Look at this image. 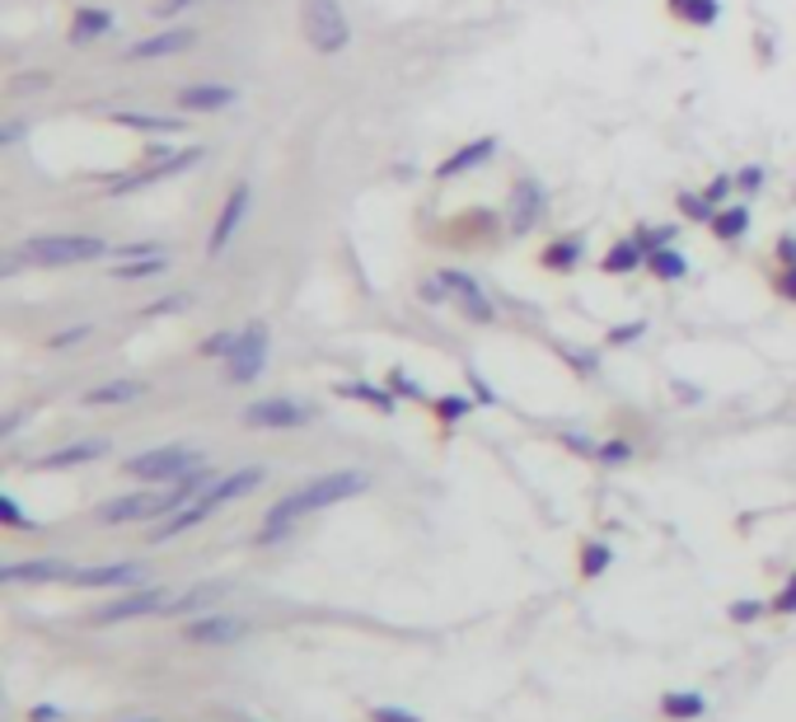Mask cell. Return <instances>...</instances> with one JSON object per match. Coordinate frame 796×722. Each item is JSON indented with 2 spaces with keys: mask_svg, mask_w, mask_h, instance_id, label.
<instances>
[{
  "mask_svg": "<svg viewBox=\"0 0 796 722\" xmlns=\"http://www.w3.org/2000/svg\"><path fill=\"white\" fill-rule=\"evenodd\" d=\"M370 488V474L361 469H333V474H318V479L310 484H300L295 492H287L268 516H262V531H258V544H277V540H287L291 535V525L300 516H310V512H324V507H338L347 498H361V492Z\"/></svg>",
  "mask_w": 796,
  "mask_h": 722,
  "instance_id": "1",
  "label": "cell"
},
{
  "mask_svg": "<svg viewBox=\"0 0 796 722\" xmlns=\"http://www.w3.org/2000/svg\"><path fill=\"white\" fill-rule=\"evenodd\" d=\"M109 254V244L99 235H38V240H24L14 258H5V277L20 273L24 263H38V268H70V263H94Z\"/></svg>",
  "mask_w": 796,
  "mask_h": 722,
  "instance_id": "2",
  "label": "cell"
},
{
  "mask_svg": "<svg viewBox=\"0 0 796 722\" xmlns=\"http://www.w3.org/2000/svg\"><path fill=\"white\" fill-rule=\"evenodd\" d=\"M300 24H305V38L318 57H338V52L351 43V24H347L343 0H305Z\"/></svg>",
  "mask_w": 796,
  "mask_h": 722,
  "instance_id": "3",
  "label": "cell"
},
{
  "mask_svg": "<svg viewBox=\"0 0 796 722\" xmlns=\"http://www.w3.org/2000/svg\"><path fill=\"white\" fill-rule=\"evenodd\" d=\"M198 465H202V451H192V446H155V451L132 455L122 469L141 484H179L183 474L198 469Z\"/></svg>",
  "mask_w": 796,
  "mask_h": 722,
  "instance_id": "4",
  "label": "cell"
},
{
  "mask_svg": "<svg viewBox=\"0 0 796 722\" xmlns=\"http://www.w3.org/2000/svg\"><path fill=\"white\" fill-rule=\"evenodd\" d=\"M268 343H272L268 324L239 329V343H235V352L225 357V380H229V385H249V380H258L262 366H268Z\"/></svg>",
  "mask_w": 796,
  "mask_h": 722,
  "instance_id": "5",
  "label": "cell"
},
{
  "mask_svg": "<svg viewBox=\"0 0 796 722\" xmlns=\"http://www.w3.org/2000/svg\"><path fill=\"white\" fill-rule=\"evenodd\" d=\"M173 601L169 596V587H159V582H150V587H136V591H127V596H117V601H109L99 614H94V624H122V620H150V614H165V606Z\"/></svg>",
  "mask_w": 796,
  "mask_h": 722,
  "instance_id": "6",
  "label": "cell"
},
{
  "mask_svg": "<svg viewBox=\"0 0 796 722\" xmlns=\"http://www.w3.org/2000/svg\"><path fill=\"white\" fill-rule=\"evenodd\" d=\"M202 160V146H188V151H173V155H165V160H146L136 174H122V179H113L109 184V192H136V188H150V184H159V179H169V174H183V169H192Z\"/></svg>",
  "mask_w": 796,
  "mask_h": 722,
  "instance_id": "7",
  "label": "cell"
},
{
  "mask_svg": "<svg viewBox=\"0 0 796 722\" xmlns=\"http://www.w3.org/2000/svg\"><path fill=\"white\" fill-rule=\"evenodd\" d=\"M249 202H254V188L249 184H235L229 188V198H225V207H221V216H216V225H211V240H206V254L211 258H221L225 254V244L235 240V231H239V221L249 216Z\"/></svg>",
  "mask_w": 796,
  "mask_h": 722,
  "instance_id": "8",
  "label": "cell"
},
{
  "mask_svg": "<svg viewBox=\"0 0 796 722\" xmlns=\"http://www.w3.org/2000/svg\"><path fill=\"white\" fill-rule=\"evenodd\" d=\"M183 638L198 647H229L249 638V620H239V614H202V620H192L183 629Z\"/></svg>",
  "mask_w": 796,
  "mask_h": 722,
  "instance_id": "9",
  "label": "cell"
},
{
  "mask_svg": "<svg viewBox=\"0 0 796 722\" xmlns=\"http://www.w3.org/2000/svg\"><path fill=\"white\" fill-rule=\"evenodd\" d=\"M310 418H314V409H305V403H295V399H258L244 409V422H249V427H277V432L305 427Z\"/></svg>",
  "mask_w": 796,
  "mask_h": 722,
  "instance_id": "10",
  "label": "cell"
},
{
  "mask_svg": "<svg viewBox=\"0 0 796 722\" xmlns=\"http://www.w3.org/2000/svg\"><path fill=\"white\" fill-rule=\"evenodd\" d=\"M192 43H198V29H159V33H146L141 43L127 47V62H155V57H179V52H188Z\"/></svg>",
  "mask_w": 796,
  "mask_h": 722,
  "instance_id": "11",
  "label": "cell"
},
{
  "mask_svg": "<svg viewBox=\"0 0 796 722\" xmlns=\"http://www.w3.org/2000/svg\"><path fill=\"white\" fill-rule=\"evenodd\" d=\"M159 498L165 492H132V498H113L99 507V525H132V521H159Z\"/></svg>",
  "mask_w": 796,
  "mask_h": 722,
  "instance_id": "12",
  "label": "cell"
},
{
  "mask_svg": "<svg viewBox=\"0 0 796 722\" xmlns=\"http://www.w3.org/2000/svg\"><path fill=\"white\" fill-rule=\"evenodd\" d=\"M543 211H548V192L535 179H520L516 188H511V231L516 235L535 231V225L543 221Z\"/></svg>",
  "mask_w": 796,
  "mask_h": 722,
  "instance_id": "13",
  "label": "cell"
},
{
  "mask_svg": "<svg viewBox=\"0 0 796 722\" xmlns=\"http://www.w3.org/2000/svg\"><path fill=\"white\" fill-rule=\"evenodd\" d=\"M492 155H497V136H473V141H464L455 155H446V160L436 165V179H459V174H469V169H478V165H487Z\"/></svg>",
  "mask_w": 796,
  "mask_h": 722,
  "instance_id": "14",
  "label": "cell"
},
{
  "mask_svg": "<svg viewBox=\"0 0 796 722\" xmlns=\"http://www.w3.org/2000/svg\"><path fill=\"white\" fill-rule=\"evenodd\" d=\"M262 479H268V469H258V465H249V469H235V474H225V479H216L206 492H202V502L216 512V507H225V502H235V498H249L254 488H262Z\"/></svg>",
  "mask_w": 796,
  "mask_h": 722,
  "instance_id": "15",
  "label": "cell"
},
{
  "mask_svg": "<svg viewBox=\"0 0 796 722\" xmlns=\"http://www.w3.org/2000/svg\"><path fill=\"white\" fill-rule=\"evenodd\" d=\"M70 582L76 587H141L146 582V568L141 563H103V568H76Z\"/></svg>",
  "mask_w": 796,
  "mask_h": 722,
  "instance_id": "16",
  "label": "cell"
},
{
  "mask_svg": "<svg viewBox=\"0 0 796 722\" xmlns=\"http://www.w3.org/2000/svg\"><path fill=\"white\" fill-rule=\"evenodd\" d=\"M76 568L61 558H33V563H10L0 568V582H70Z\"/></svg>",
  "mask_w": 796,
  "mask_h": 722,
  "instance_id": "17",
  "label": "cell"
},
{
  "mask_svg": "<svg viewBox=\"0 0 796 722\" xmlns=\"http://www.w3.org/2000/svg\"><path fill=\"white\" fill-rule=\"evenodd\" d=\"M235 99H239L235 85H188V90H179V109H188V113H221Z\"/></svg>",
  "mask_w": 796,
  "mask_h": 722,
  "instance_id": "18",
  "label": "cell"
},
{
  "mask_svg": "<svg viewBox=\"0 0 796 722\" xmlns=\"http://www.w3.org/2000/svg\"><path fill=\"white\" fill-rule=\"evenodd\" d=\"M117 127H132V132H146V136H179L183 132V118H169V113H132V109H122V113H109Z\"/></svg>",
  "mask_w": 796,
  "mask_h": 722,
  "instance_id": "19",
  "label": "cell"
},
{
  "mask_svg": "<svg viewBox=\"0 0 796 722\" xmlns=\"http://www.w3.org/2000/svg\"><path fill=\"white\" fill-rule=\"evenodd\" d=\"M141 395H146V385L141 380H109V385H94L80 403L85 409H117V403H136Z\"/></svg>",
  "mask_w": 796,
  "mask_h": 722,
  "instance_id": "20",
  "label": "cell"
},
{
  "mask_svg": "<svg viewBox=\"0 0 796 722\" xmlns=\"http://www.w3.org/2000/svg\"><path fill=\"white\" fill-rule=\"evenodd\" d=\"M99 455H109V442H76V446H61L38 460V469H70V465H90Z\"/></svg>",
  "mask_w": 796,
  "mask_h": 722,
  "instance_id": "21",
  "label": "cell"
},
{
  "mask_svg": "<svg viewBox=\"0 0 796 722\" xmlns=\"http://www.w3.org/2000/svg\"><path fill=\"white\" fill-rule=\"evenodd\" d=\"M103 33H113V14L109 10H76V20H70V43H94V38H103Z\"/></svg>",
  "mask_w": 796,
  "mask_h": 722,
  "instance_id": "22",
  "label": "cell"
},
{
  "mask_svg": "<svg viewBox=\"0 0 796 722\" xmlns=\"http://www.w3.org/2000/svg\"><path fill=\"white\" fill-rule=\"evenodd\" d=\"M229 587L225 582H206V587H192V591H183V596H173V601L165 606V614H198L202 606H211V601H221Z\"/></svg>",
  "mask_w": 796,
  "mask_h": 722,
  "instance_id": "23",
  "label": "cell"
},
{
  "mask_svg": "<svg viewBox=\"0 0 796 722\" xmlns=\"http://www.w3.org/2000/svg\"><path fill=\"white\" fill-rule=\"evenodd\" d=\"M581 249H586V244H581L576 235H568V240H553V244H548V249H543V258H539V263H543L548 273H572L576 263H581Z\"/></svg>",
  "mask_w": 796,
  "mask_h": 722,
  "instance_id": "24",
  "label": "cell"
},
{
  "mask_svg": "<svg viewBox=\"0 0 796 722\" xmlns=\"http://www.w3.org/2000/svg\"><path fill=\"white\" fill-rule=\"evenodd\" d=\"M713 235L721 244H736L740 235H750V207H721L713 216Z\"/></svg>",
  "mask_w": 796,
  "mask_h": 722,
  "instance_id": "25",
  "label": "cell"
},
{
  "mask_svg": "<svg viewBox=\"0 0 796 722\" xmlns=\"http://www.w3.org/2000/svg\"><path fill=\"white\" fill-rule=\"evenodd\" d=\"M647 273L657 277V281H680L688 273V263H684V254L675 249V244H665V249H651L647 254Z\"/></svg>",
  "mask_w": 796,
  "mask_h": 722,
  "instance_id": "26",
  "label": "cell"
},
{
  "mask_svg": "<svg viewBox=\"0 0 796 722\" xmlns=\"http://www.w3.org/2000/svg\"><path fill=\"white\" fill-rule=\"evenodd\" d=\"M661 713H665V718H680V722H694V718H703V713H707V699H703L698 690L665 695V699H661Z\"/></svg>",
  "mask_w": 796,
  "mask_h": 722,
  "instance_id": "27",
  "label": "cell"
},
{
  "mask_svg": "<svg viewBox=\"0 0 796 722\" xmlns=\"http://www.w3.org/2000/svg\"><path fill=\"white\" fill-rule=\"evenodd\" d=\"M599 268H605V273H632V268H647V254H642V244H637V240H618Z\"/></svg>",
  "mask_w": 796,
  "mask_h": 722,
  "instance_id": "28",
  "label": "cell"
},
{
  "mask_svg": "<svg viewBox=\"0 0 796 722\" xmlns=\"http://www.w3.org/2000/svg\"><path fill=\"white\" fill-rule=\"evenodd\" d=\"M675 14L684 24H694V29H713L721 20V0H684Z\"/></svg>",
  "mask_w": 796,
  "mask_h": 722,
  "instance_id": "29",
  "label": "cell"
},
{
  "mask_svg": "<svg viewBox=\"0 0 796 722\" xmlns=\"http://www.w3.org/2000/svg\"><path fill=\"white\" fill-rule=\"evenodd\" d=\"M169 268V258L165 254H155V258H132V263H117V277L122 281H141V277H155V273H165Z\"/></svg>",
  "mask_w": 796,
  "mask_h": 722,
  "instance_id": "30",
  "label": "cell"
},
{
  "mask_svg": "<svg viewBox=\"0 0 796 722\" xmlns=\"http://www.w3.org/2000/svg\"><path fill=\"white\" fill-rule=\"evenodd\" d=\"M343 395H347V399H361V403H370V409H380V413H394V409H399L394 395H389V390H375V385H343Z\"/></svg>",
  "mask_w": 796,
  "mask_h": 722,
  "instance_id": "31",
  "label": "cell"
},
{
  "mask_svg": "<svg viewBox=\"0 0 796 722\" xmlns=\"http://www.w3.org/2000/svg\"><path fill=\"white\" fill-rule=\"evenodd\" d=\"M609 544H599V540H591V544H581V577H599L609 568Z\"/></svg>",
  "mask_w": 796,
  "mask_h": 722,
  "instance_id": "32",
  "label": "cell"
},
{
  "mask_svg": "<svg viewBox=\"0 0 796 722\" xmlns=\"http://www.w3.org/2000/svg\"><path fill=\"white\" fill-rule=\"evenodd\" d=\"M680 207H684V216L698 221V225H713V216H717V207L707 198H694V192H680Z\"/></svg>",
  "mask_w": 796,
  "mask_h": 722,
  "instance_id": "33",
  "label": "cell"
},
{
  "mask_svg": "<svg viewBox=\"0 0 796 722\" xmlns=\"http://www.w3.org/2000/svg\"><path fill=\"white\" fill-rule=\"evenodd\" d=\"M595 460H599V465H628V460H632V446L624 442V436H614V442H599Z\"/></svg>",
  "mask_w": 796,
  "mask_h": 722,
  "instance_id": "34",
  "label": "cell"
},
{
  "mask_svg": "<svg viewBox=\"0 0 796 722\" xmlns=\"http://www.w3.org/2000/svg\"><path fill=\"white\" fill-rule=\"evenodd\" d=\"M473 409V399H464V395H446V399H436V418L440 422H459Z\"/></svg>",
  "mask_w": 796,
  "mask_h": 722,
  "instance_id": "35",
  "label": "cell"
},
{
  "mask_svg": "<svg viewBox=\"0 0 796 722\" xmlns=\"http://www.w3.org/2000/svg\"><path fill=\"white\" fill-rule=\"evenodd\" d=\"M0 521H5V525H14V531H33V521L20 512V502H14L10 492H0Z\"/></svg>",
  "mask_w": 796,
  "mask_h": 722,
  "instance_id": "36",
  "label": "cell"
},
{
  "mask_svg": "<svg viewBox=\"0 0 796 722\" xmlns=\"http://www.w3.org/2000/svg\"><path fill=\"white\" fill-rule=\"evenodd\" d=\"M235 343H239V333H211V338L202 343V352H206V357H229Z\"/></svg>",
  "mask_w": 796,
  "mask_h": 722,
  "instance_id": "37",
  "label": "cell"
},
{
  "mask_svg": "<svg viewBox=\"0 0 796 722\" xmlns=\"http://www.w3.org/2000/svg\"><path fill=\"white\" fill-rule=\"evenodd\" d=\"M731 188H736V179H727V174H721V179H713V184L703 188V198H707V202H713V207L721 211V202L731 198Z\"/></svg>",
  "mask_w": 796,
  "mask_h": 722,
  "instance_id": "38",
  "label": "cell"
},
{
  "mask_svg": "<svg viewBox=\"0 0 796 722\" xmlns=\"http://www.w3.org/2000/svg\"><path fill=\"white\" fill-rule=\"evenodd\" d=\"M155 254H165V244H127V249H113L117 263H132V258H155Z\"/></svg>",
  "mask_w": 796,
  "mask_h": 722,
  "instance_id": "39",
  "label": "cell"
},
{
  "mask_svg": "<svg viewBox=\"0 0 796 722\" xmlns=\"http://www.w3.org/2000/svg\"><path fill=\"white\" fill-rule=\"evenodd\" d=\"M389 385H394V395H403V399H427V390H422L417 380H408L403 371H394V376H389Z\"/></svg>",
  "mask_w": 796,
  "mask_h": 722,
  "instance_id": "40",
  "label": "cell"
},
{
  "mask_svg": "<svg viewBox=\"0 0 796 722\" xmlns=\"http://www.w3.org/2000/svg\"><path fill=\"white\" fill-rule=\"evenodd\" d=\"M192 5H202V0H155V20H173V14H183Z\"/></svg>",
  "mask_w": 796,
  "mask_h": 722,
  "instance_id": "41",
  "label": "cell"
},
{
  "mask_svg": "<svg viewBox=\"0 0 796 722\" xmlns=\"http://www.w3.org/2000/svg\"><path fill=\"white\" fill-rule=\"evenodd\" d=\"M642 333H647V324H642V320H632V324H618V329L609 333V343H618V347H624V343H637V338H642Z\"/></svg>",
  "mask_w": 796,
  "mask_h": 722,
  "instance_id": "42",
  "label": "cell"
},
{
  "mask_svg": "<svg viewBox=\"0 0 796 722\" xmlns=\"http://www.w3.org/2000/svg\"><path fill=\"white\" fill-rule=\"evenodd\" d=\"M736 188H740V192H759V188H764V169H759V165L740 169V174H736Z\"/></svg>",
  "mask_w": 796,
  "mask_h": 722,
  "instance_id": "43",
  "label": "cell"
},
{
  "mask_svg": "<svg viewBox=\"0 0 796 722\" xmlns=\"http://www.w3.org/2000/svg\"><path fill=\"white\" fill-rule=\"evenodd\" d=\"M773 610H777V614H796V573H792V582L773 596Z\"/></svg>",
  "mask_w": 796,
  "mask_h": 722,
  "instance_id": "44",
  "label": "cell"
},
{
  "mask_svg": "<svg viewBox=\"0 0 796 722\" xmlns=\"http://www.w3.org/2000/svg\"><path fill=\"white\" fill-rule=\"evenodd\" d=\"M370 718H375V722H422L417 713H408V709H389V703H380V709H370Z\"/></svg>",
  "mask_w": 796,
  "mask_h": 722,
  "instance_id": "45",
  "label": "cell"
},
{
  "mask_svg": "<svg viewBox=\"0 0 796 722\" xmlns=\"http://www.w3.org/2000/svg\"><path fill=\"white\" fill-rule=\"evenodd\" d=\"M759 614H764V606H759V601H736L731 606V620L736 624H750V620H759Z\"/></svg>",
  "mask_w": 796,
  "mask_h": 722,
  "instance_id": "46",
  "label": "cell"
},
{
  "mask_svg": "<svg viewBox=\"0 0 796 722\" xmlns=\"http://www.w3.org/2000/svg\"><path fill=\"white\" fill-rule=\"evenodd\" d=\"M85 338H90V324H76V329L57 333V338H52V347H70V343H85Z\"/></svg>",
  "mask_w": 796,
  "mask_h": 722,
  "instance_id": "47",
  "label": "cell"
},
{
  "mask_svg": "<svg viewBox=\"0 0 796 722\" xmlns=\"http://www.w3.org/2000/svg\"><path fill=\"white\" fill-rule=\"evenodd\" d=\"M29 722H66V713L52 709V703H33V709H29Z\"/></svg>",
  "mask_w": 796,
  "mask_h": 722,
  "instance_id": "48",
  "label": "cell"
},
{
  "mask_svg": "<svg viewBox=\"0 0 796 722\" xmlns=\"http://www.w3.org/2000/svg\"><path fill=\"white\" fill-rule=\"evenodd\" d=\"M446 296H450V291H446V281H440V277H431L427 287H422V301H427V306H440Z\"/></svg>",
  "mask_w": 796,
  "mask_h": 722,
  "instance_id": "49",
  "label": "cell"
},
{
  "mask_svg": "<svg viewBox=\"0 0 796 722\" xmlns=\"http://www.w3.org/2000/svg\"><path fill=\"white\" fill-rule=\"evenodd\" d=\"M773 254H777V263H787V268H796V240L792 235H783L773 244Z\"/></svg>",
  "mask_w": 796,
  "mask_h": 722,
  "instance_id": "50",
  "label": "cell"
},
{
  "mask_svg": "<svg viewBox=\"0 0 796 722\" xmlns=\"http://www.w3.org/2000/svg\"><path fill=\"white\" fill-rule=\"evenodd\" d=\"M777 291H783L787 301H796V268H787V273H783V281H777Z\"/></svg>",
  "mask_w": 796,
  "mask_h": 722,
  "instance_id": "51",
  "label": "cell"
},
{
  "mask_svg": "<svg viewBox=\"0 0 796 722\" xmlns=\"http://www.w3.org/2000/svg\"><path fill=\"white\" fill-rule=\"evenodd\" d=\"M20 122H5V127H0V146H14V141H20Z\"/></svg>",
  "mask_w": 796,
  "mask_h": 722,
  "instance_id": "52",
  "label": "cell"
},
{
  "mask_svg": "<svg viewBox=\"0 0 796 722\" xmlns=\"http://www.w3.org/2000/svg\"><path fill=\"white\" fill-rule=\"evenodd\" d=\"M469 380H473V399H478V403H497V395H492L483 380H478V376H469Z\"/></svg>",
  "mask_w": 796,
  "mask_h": 722,
  "instance_id": "53",
  "label": "cell"
},
{
  "mask_svg": "<svg viewBox=\"0 0 796 722\" xmlns=\"http://www.w3.org/2000/svg\"><path fill=\"white\" fill-rule=\"evenodd\" d=\"M680 5H684V0H670V10H680Z\"/></svg>",
  "mask_w": 796,
  "mask_h": 722,
  "instance_id": "54",
  "label": "cell"
},
{
  "mask_svg": "<svg viewBox=\"0 0 796 722\" xmlns=\"http://www.w3.org/2000/svg\"><path fill=\"white\" fill-rule=\"evenodd\" d=\"M141 722H155V718H141Z\"/></svg>",
  "mask_w": 796,
  "mask_h": 722,
  "instance_id": "55",
  "label": "cell"
}]
</instances>
